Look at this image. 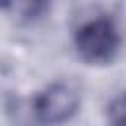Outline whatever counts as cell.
Wrapping results in <instances>:
<instances>
[{"instance_id": "obj_1", "label": "cell", "mask_w": 126, "mask_h": 126, "mask_svg": "<svg viewBox=\"0 0 126 126\" xmlns=\"http://www.w3.org/2000/svg\"><path fill=\"white\" fill-rule=\"evenodd\" d=\"M73 45L77 55L91 65L112 63L122 45L120 28L110 14L93 12L73 28Z\"/></svg>"}, {"instance_id": "obj_2", "label": "cell", "mask_w": 126, "mask_h": 126, "mask_svg": "<svg viewBox=\"0 0 126 126\" xmlns=\"http://www.w3.org/2000/svg\"><path fill=\"white\" fill-rule=\"evenodd\" d=\"M81 106V93L71 81H53L35 93L32 114L39 126H61L69 122Z\"/></svg>"}, {"instance_id": "obj_3", "label": "cell", "mask_w": 126, "mask_h": 126, "mask_svg": "<svg viewBox=\"0 0 126 126\" xmlns=\"http://www.w3.org/2000/svg\"><path fill=\"white\" fill-rule=\"evenodd\" d=\"M106 124L108 126H126V91L118 93L106 104Z\"/></svg>"}]
</instances>
